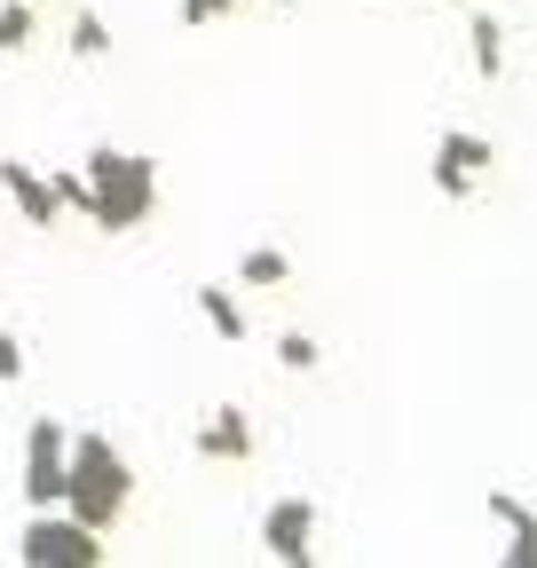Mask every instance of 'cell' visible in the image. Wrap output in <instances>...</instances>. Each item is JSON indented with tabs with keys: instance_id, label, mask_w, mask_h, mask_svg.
Here are the masks:
<instances>
[{
	"instance_id": "cell-10",
	"label": "cell",
	"mask_w": 537,
	"mask_h": 568,
	"mask_svg": "<svg viewBox=\"0 0 537 568\" xmlns=\"http://www.w3.org/2000/svg\"><path fill=\"white\" fill-rule=\"evenodd\" d=\"M466 48H475V71H483V80H498V71H506V24H498V17H466Z\"/></svg>"
},
{
	"instance_id": "cell-13",
	"label": "cell",
	"mask_w": 537,
	"mask_h": 568,
	"mask_svg": "<svg viewBox=\"0 0 537 568\" xmlns=\"http://www.w3.org/2000/svg\"><path fill=\"white\" fill-rule=\"evenodd\" d=\"M55 182V197H63V213H88V222H95V182H88V166L72 174V166H63V174H48Z\"/></svg>"
},
{
	"instance_id": "cell-5",
	"label": "cell",
	"mask_w": 537,
	"mask_h": 568,
	"mask_svg": "<svg viewBox=\"0 0 537 568\" xmlns=\"http://www.w3.org/2000/svg\"><path fill=\"white\" fill-rule=\"evenodd\" d=\"M261 545L277 552L285 568H308L316 560V506H308V497H277V506L261 514Z\"/></svg>"
},
{
	"instance_id": "cell-12",
	"label": "cell",
	"mask_w": 537,
	"mask_h": 568,
	"mask_svg": "<svg viewBox=\"0 0 537 568\" xmlns=\"http://www.w3.org/2000/svg\"><path fill=\"white\" fill-rule=\"evenodd\" d=\"M293 276V261L277 253V245H253L245 261H237V284H253V293H268V284H285Z\"/></svg>"
},
{
	"instance_id": "cell-1",
	"label": "cell",
	"mask_w": 537,
	"mask_h": 568,
	"mask_svg": "<svg viewBox=\"0 0 537 568\" xmlns=\"http://www.w3.org/2000/svg\"><path fill=\"white\" fill-rule=\"evenodd\" d=\"M88 182H95V230L126 237V230H143L151 222V205H159V166L143 151H88Z\"/></svg>"
},
{
	"instance_id": "cell-18",
	"label": "cell",
	"mask_w": 537,
	"mask_h": 568,
	"mask_svg": "<svg viewBox=\"0 0 537 568\" xmlns=\"http://www.w3.org/2000/svg\"><path fill=\"white\" fill-rule=\"evenodd\" d=\"M9 379H24V339L0 332V387H9Z\"/></svg>"
},
{
	"instance_id": "cell-16",
	"label": "cell",
	"mask_w": 537,
	"mask_h": 568,
	"mask_svg": "<svg viewBox=\"0 0 537 568\" xmlns=\"http://www.w3.org/2000/svg\"><path fill=\"white\" fill-rule=\"evenodd\" d=\"M72 55H111V24L103 17H72Z\"/></svg>"
},
{
	"instance_id": "cell-11",
	"label": "cell",
	"mask_w": 537,
	"mask_h": 568,
	"mask_svg": "<svg viewBox=\"0 0 537 568\" xmlns=\"http://www.w3.org/2000/svg\"><path fill=\"white\" fill-rule=\"evenodd\" d=\"M197 316H206L222 339H245V308H237L230 284H206V293H197Z\"/></svg>"
},
{
	"instance_id": "cell-19",
	"label": "cell",
	"mask_w": 537,
	"mask_h": 568,
	"mask_svg": "<svg viewBox=\"0 0 537 568\" xmlns=\"http://www.w3.org/2000/svg\"><path fill=\"white\" fill-rule=\"evenodd\" d=\"M268 9H293V0H268Z\"/></svg>"
},
{
	"instance_id": "cell-2",
	"label": "cell",
	"mask_w": 537,
	"mask_h": 568,
	"mask_svg": "<svg viewBox=\"0 0 537 568\" xmlns=\"http://www.w3.org/2000/svg\"><path fill=\"white\" fill-rule=\"evenodd\" d=\"M126 497H134V474H126V458L103 443V435H72V506L88 529H119V514H126Z\"/></svg>"
},
{
	"instance_id": "cell-14",
	"label": "cell",
	"mask_w": 537,
	"mask_h": 568,
	"mask_svg": "<svg viewBox=\"0 0 537 568\" xmlns=\"http://www.w3.org/2000/svg\"><path fill=\"white\" fill-rule=\"evenodd\" d=\"M0 48H32V9H24V0H0Z\"/></svg>"
},
{
	"instance_id": "cell-6",
	"label": "cell",
	"mask_w": 537,
	"mask_h": 568,
	"mask_svg": "<svg viewBox=\"0 0 537 568\" xmlns=\"http://www.w3.org/2000/svg\"><path fill=\"white\" fill-rule=\"evenodd\" d=\"M490 142L483 134H466V126H450L443 142H435V190L443 197H475V174H490Z\"/></svg>"
},
{
	"instance_id": "cell-15",
	"label": "cell",
	"mask_w": 537,
	"mask_h": 568,
	"mask_svg": "<svg viewBox=\"0 0 537 568\" xmlns=\"http://www.w3.org/2000/svg\"><path fill=\"white\" fill-rule=\"evenodd\" d=\"M277 364H285V372H316L324 355H316V339H308V332H277Z\"/></svg>"
},
{
	"instance_id": "cell-4",
	"label": "cell",
	"mask_w": 537,
	"mask_h": 568,
	"mask_svg": "<svg viewBox=\"0 0 537 568\" xmlns=\"http://www.w3.org/2000/svg\"><path fill=\"white\" fill-rule=\"evenodd\" d=\"M24 497H32V514H48V506L72 497V435H63V418H32L24 426Z\"/></svg>"
},
{
	"instance_id": "cell-7",
	"label": "cell",
	"mask_w": 537,
	"mask_h": 568,
	"mask_svg": "<svg viewBox=\"0 0 537 568\" xmlns=\"http://www.w3.org/2000/svg\"><path fill=\"white\" fill-rule=\"evenodd\" d=\"M0 190H9V205L24 213V222H32V230H48V222H55V213H63V197H55V182H48L40 166H24V159H9V166H0Z\"/></svg>"
},
{
	"instance_id": "cell-9",
	"label": "cell",
	"mask_w": 537,
	"mask_h": 568,
	"mask_svg": "<svg viewBox=\"0 0 537 568\" xmlns=\"http://www.w3.org/2000/svg\"><path fill=\"white\" fill-rule=\"evenodd\" d=\"M197 458H253V418L245 410H214L206 426H197Z\"/></svg>"
},
{
	"instance_id": "cell-8",
	"label": "cell",
	"mask_w": 537,
	"mask_h": 568,
	"mask_svg": "<svg viewBox=\"0 0 537 568\" xmlns=\"http://www.w3.org/2000/svg\"><path fill=\"white\" fill-rule=\"evenodd\" d=\"M490 521L506 529V560L514 568H537V514L521 506L514 489H490Z\"/></svg>"
},
{
	"instance_id": "cell-3",
	"label": "cell",
	"mask_w": 537,
	"mask_h": 568,
	"mask_svg": "<svg viewBox=\"0 0 537 568\" xmlns=\"http://www.w3.org/2000/svg\"><path fill=\"white\" fill-rule=\"evenodd\" d=\"M103 560V529H88L72 506H48L24 521V568H95Z\"/></svg>"
},
{
	"instance_id": "cell-17",
	"label": "cell",
	"mask_w": 537,
	"mask_h": 568,
	"mask_svg": "<svg viewBox=\"0 0 537 568\" xmlns=\"http://www.w3.org/2000/svg\"><path fill=\"white\" fill-rule=\"evenodd\" d=\"M245 0H182V24L197 32V24H222V17H237Z\"/></svg>"
}]
</instances>
